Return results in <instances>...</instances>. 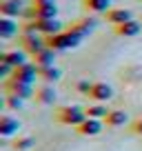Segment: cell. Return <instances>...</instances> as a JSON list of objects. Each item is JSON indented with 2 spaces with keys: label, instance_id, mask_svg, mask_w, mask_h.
Returning a JSON list of instances; mask_svg holds the SVG:
<instances>
[{
  "label": "cell",
  "instance_id": "obj_6",
  "mask_svg": "<svg viewBox=\"0 0 142 151\" xmlns=\"http://www.w3.org/2000/svg\"><path fill=\"white\" fill-rule=\"evenodd\" d=\"M5 89H7V93H16V96H20L22 100H29V98L36 96L31 85H27V82H18V80H14V78H9V80L5 82Z\"/></svg>",
  "mask_w": 142,
  "mask_h": 151
},
{
  "label": "cell",
  "instance_id": "obj_18",
  "mask_svg": "<svg viewBox=\"0 0 142 151\" xmlns=\"http://www.w3.org/2000/svg\"><path fill=\"white\" fill-rule=\"evenodd\" d=\"M95 27H98V20H95V18H82V20H78V22L71 24V29H73V31H78L80 36H85V38L89 36Z\"/></svg>",
  "mask_w": 142,
  "mask_h": 151
},
{
  "label": "cell",
  "instance_id": "obj_3",
  "mask_svg": "<svg viewBox=\"0 0 142 151\" xmlns=\"http://www.w3.org/2000/svg\"><path fill=\"white\" fill-rule=\"evenodd\" d=\"M14 80L18 82H27V85H33L36 78H40V69L36 62H27V65H20L14 69V76H11Z\"/></svg>",
  "mask_w": 142,
  "mask_h": 151
},
{
  "label": "cell",
  "instance_id": "obj_24",
  "mask_svg": "<svg viewBox=\"0 0 142 151\" xmlns=\"http://www.w3.org/2000/svg\"><path fill=\"white\" fill-rule=\"evenodd\" d=\"M7 107L9 109H22L24 107V100L20 98V96H16V93H7Z\"/></svg>",
  "mask_w": 142,
  "mask_h": 151
},
{
  "label": "cell",
  "instance_id": "obj_17",
  "mask_svg": "<svg viewBox=\"0 0 142 151\" xmlns=\"http://www.w3.org/2000/svg\"><path fill=\"white\" fill-rule=\"evenodd\" d=\"M56 98H58V93H56V89H53L51 85H44V87H40V89H36V100H38L40 104H53Z\"/></svg>",
  "mask_w": 142,
  "mask_h": 151
},
{
  "label": "cell",
  "instance_id": "obj_19",
  "mask_svg": "<svg viewBox=\"0 0 142 151\" xmlns=\"http://www.w3.org/2000/svg\"><path fill=\"white\" fill-rule=\"evenodd\" d=\"M18 33V24L11 18H0V38L2 40H11Z\"/></svg>",
  "mask_w": 142,
  "mask_h": 151
},
{
  "label": "cell",
  "instance_id": "obj_23",
  "mask_svg": "<svg viewBox=\"0 0 142 151\" xmlns=\"http://www.w3.org/2000/svg\"><path fill=\"white\" fill-rule=\"evenodd\" d=\"M33 145H36V140H33L31 136H22V138H18V140H14L16 151H29V149H33Z\"/></svg>",
  "mask_w": 142,
  "mask_h": 151
},
{
  "label": "cell",
  "instance_id": "obj_10",
  "mask_svg": "<svg viewBox=\"0 0 142 151\" xmlns=\"http://www.w3.org/2000/svg\"><path fill=\"white\" fill-rule=\"evenodd\" d=\"M104 18H107V22L111 24H122V22H129V20H133V14L129 9H124V7H115V9H109L107 14H104Z\"/></svg>",
  "mask_w": 142,
  "mask_h": 151
},
{
  "label": "cell",
  "instance_id": "obj_15",
  "mask_svg": "<svg viewBox=\"0 0 142 151\" xmlns=\"http://www.w3.org/2000/svg\"><path fill=\"white\" fill-rule=\"evenodd\" d=\"M140 22L138 20H129V22H122V24H118L115 27V33H118L120 38H133V36H138L140 33Z\"/></svg>",
  "mask_w": 142,
  "mask_h": 151
},
{
  "label": "cell",
  "instance_id": "obj_26",
  "mask_svg": "<svg viewBox=\"0 0 142 151\" xmlns=\"http://www.w3.org/2000/svg\"><path fill=\"white\" fill-rule=\"evenodd\" d=\"M0 76H2V78H7V76H14V67H11L9 62H0Z\"/></svg>",
  "mask_w": 142,
  "mask_h": 151
},
{
  "label": "cell",
  "instance_id": "obj_12",
  "mask_svg": "<svg viewBox=\"0 0 142 151\" xmlns=\"http://www.w3.org/2000/svg\"><path fill=\"white\" fill-rule=\"evenodd\" d=\"M78 133L80 136H98L100 131L104 129V122L102 120H95V118H87L82 124H78Z\"/></svg>",
  "mask_w": 142,
  "mask_h": 151
},
{
  "label": "cell",
  "instance_id": "obj_20",
  "mask_svg": "<svg viewBox=\"0 0 142 151\" xmlns=\"http://www.w3.org/2000/svg\"><path fill=\"white\" fill-rule=\"evenodd\" d=\"M62 78V71L58 69L56 65L53 67H42L40 69V80H44L47 85H53V82H58Z\"/></svg>",
  "mask_w": 142,
  "mask_h": 151
},
{
  "label": "cell",
  "instance_id": "obj_11",
  "mask_svg": "<svg viewBox=\"0 0 142 151\" xmlns=\"http://www.w3.org/2000/svg\"><path fill=\"white\" fill-rule=\"evenodd\" d=\"M0 62H9L11 67H20V65H27V51L24 49H14V51H5L0 53Z\"/></svg>",
  "mask_w": 142,
  "mask_h": 151
},
{
  "label": "cell",
  "instance_id": "obj_4",
  "mask_svg": "<svg viewBox=\"0 0 142 151\" xmlns=\"http://www.w3.org/2000/svg\"><path fill=\"white\" fill-rule=\"evenodd\" d=\"M20 42H22V49L27 53H31V56L40 53L42 49H47V38H40V33H33V36L22 33V36H20Z\"/></svg>",
  "mask_w": 142,
  "mask_h": 151
},
{
  "label": "cell",
  "instance_id": "obj_25",
  "mask_svg": "<svg viewBox=\"0 0 142 151\" xmlns=\"http://www.w3.org/2000/svg\"><path fill=\"white\" fill-rule=\"evenodd\" d=\"M91 87H93V82H89V80H80V82L76 85V89L80 91V93L89 96V93H91Z\"/></svg>",
  "mask_w": 142,
  "mask_h": 151
},
{
  "label": "cell",
  "instance_id": "obj_27",
  "mask_svg": "<svg viewBox=\"0 0 142 151\" xmlns=\"http://www.w3.org/2000/svg\"><path fill=\"white\" fill-rule=\"evenodd\" d=\"M131 131L136 133V136H142V118H138V120L131 122Z\"/></svg>",
  "mask_w": 142,
  "mask_h": 151
},
{
  "label": "cell",
  "instance_id": "obj_9",
  "mask_svg": "<svg viewBox=\"0 0 142 151\" xmlns=\"http://www.w3.org/2000/svg\"><path fill=\"white\" fill-rule=\"evenodd\" d=\"M89 98L93 100V102H107V100L113 98V89H111V85H107V82H93Z\"/></svg>",
  "mask_w": 142,
  "mask_h": 151
},
{
  "label": "cell",
  "instance_id": "obj_16",
  "mask_svg": "<svg viewBox=\"0 0 142 151\" xmlns=\"http://www.w3.org/2000/svg\"><path fill=\"white\" fill-rule=\"evenodd\" d=\"M33 60H36V65H38V69H42V67H53L56 65V49H42L40 53H36L33 56Z\"/></svg>",
  "mask_w": 142,
  "mask_h": 151
},
{
  "label": "cell",
  "instance_id": "obj_13",
  "mask_svg": "<svg viewBox=\"0 0 142 151\" xmlns=\"http://www.w3.org/2000/svg\"><path fill=\"white\" fill-rule=\"evenodd\" d=\"M127 120H129V116L122 111V109H111L109 116L104 118V124H107V127H111V129H118V127H124V124H127Z\"/></svg>",
  "mask_w": 142,
  "mask_h": 151
},
{
  "label": "cell",
  "instance_id": "obj_22",
  "mask_svg": "<svg viewBox=\"0 0 142 151\" xmlns=\"http://www.w3.org/2000/svg\"><path fill=\"white\" fill-rule=\"evenodd\" d=\"M87 118H95V120H104L107 116H109V109L104 107L102 102H95V104H89V107L85 109Z\"/></svg>",
  "mask_w": 142,
  "mask_h": 151
},
{
  "label": "cell",
  "instance_id": "obj_1",
  "mask_svg": "<svg viewBox=\"0 0 142 151\" xmlns=\"http://www.w3.org/2000/svg\"><path fill=\"white\" fill-rule=\"evenodd\" d=\"M82 38L78 31H73V29H67V31H60L56 33V36H49L47 38V47L49 49H56V51H67V49H76L78 45L82 42Z\"/></svg>",
  "mask_w": 142,
  "mask_h": 151
},
{
  "label": "cell",
  "instance_id": "obj_14",
  "mask_svg": "<svg viewBox=\"0 0 142 151\" xmlns=\"http://www.w3.org/2000/svg\"><path fill=\"white\" fill-rule=\"evenodd\" d=\"M20 129V122L16 118H11V116H0V136L2 138H9L14 136V133H18Z\"/></svg>",
  "mask_w": 142,
  "mask_h": 151
},
{
  "label": "cell",
  "instance_id": "obj_21",
  "mask_svg": "<svg viewBox=\"0 0 142 151\" xmlns=\"http://www.w3.org/2000/svg\"><path fill=\"white\" fill-rule=\"evenodd\" d=\"M85 9L93 14H107L111 9V0H85Z\"/></svg>",
  "mask_w": 142,
  "mask_h": 151
},
{
  "label": "cell",
  "instance_id": "obj_8",
  "mask_svg": "<svg viewBox=\"0 0 142 151\" xmlns=\"http://www.w3.org/2000/svg\"><path fill=\"white\" fill-rule=\"evenodd\" d=\"M33 9H36V16H38V18H58L56 0H33Z\"/></svg>",
  "mask_w": 142,
  "mask_h": 151
},
{
  "label": "cell",
  "instance_id": "obj_5",
  "mask_svg": "<svg viewBox=\"0 0 142 151\" xmlns=\"http://www.w3.org/2000/svg\"><path fill=\"white\" fill-rule=\"evenodd\" d=\"M36 27H38V33L44 38L56 36V33L62 31V22L58 18H38L36 20Z\"/></svg>",
  "mask_w": 142,
  "mask_h": 151
},
{
  "label": "cell",
  "instance_id": "obj_7",
  "mask_svg": "<svg viewBox=\"0 0 142 151\" xmlns=\"http://www.w3.org/2000/svg\"><path fill=\"white\" fill-rule=\"evenodd\" d=\"M24 14V0H2L0 2V16L2 18H18Z\"/></svg>",
  "mask_w": 142,
  "mask_h": 151
},
{
  "label": "cell",
  "instance_id": "obj_2",
  "mask_svg": "<svg viewBox=\"0 0 142 151\" xmlns=\"http://www.w3.org/2000/svg\"><path fill=\"white\" fill-rule=\"evenodd\" d=\"M56 120L60 124H69V127H78L87 120V113L85 109L76 107V104H69V107H60L56 111Z\"/></svg>",
  "mask_w": 142,
  "mask_h": 151
}]
</instances>
